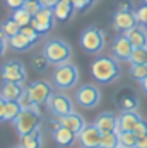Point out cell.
Listing matches in <instances>:
<instances>
[{"instance_id": "28", "label": "cell", "mask_w": 147, "mask_h": 148, "mask_svg": "<svg viewBox=\"0 0 147 148\" xmlns=\"http://www.w3.org/2000/svg\"><path fill=\"white\" fill-rule=\"evenodd\" d=\"M137 138H139V136L133 133V131H120V133H118L120 147H125V148H135Z\"/></svg>"}, {"instance_id": "34", "label": "cell", "mask_w": 147, "mask_h": 148, "mask_svg": "<svg viewBox=\"0 0 147 148\" xmlns=\"http://www.w3.org/2000/svg\"><path fill=\"white\" fill-rule=\"evenodd\" d=\"M133 12H135V17H137V21H139V24L147 26V3L140 5V7H139V9H135Z\"/></svg>"}, {"instance_id": "24", "label": "cell", "mask_w": 147, "mask_h": 148, "mask_svg": "<svg viewBox=\"0 0 147 148\" xmlns=\"http://www.w3.org/2000/svg\"><path fill=\"white\" fill-rule=\"evenodd\" d=\"M22 107L19 101H7L5 102V109H3V121H14L19 114H21Z\"/></svg>"}, {"instance_id": "12", "label": "cell", "mask_w": 147, "mask_h": 148, "mask_svg": "<svg viewBox=\"0 0 147 148\" xmlns=\"http://www.w3.org/2000/svg\"><path fill=\"white\" fill-rule=\"evenodd\" d=\"M135 24H139V21H137L133 10H116L113 14V27L116 31L125 32L130 27H133Z\"/></svg>"}, {"instance_id": "42", "label": "cell", "mask_w": 147, "mask_h": 148, "mask_svg": "<svg viewBox=\"0 0 147 148\" xmlns=\"http://www.w3.org/2000/svg\"><path fill=\"white\" fill-rule=\"evenodd\" d=\"M5 102H7V101L0 95V121H3V109H5Z\"/></svg>"}, {"instance_id": "18", "label": "cell", "mask_w": 147, "mask_h": 148, "mask_svg": "<svg viewBox=\"0 0 147 148\" xmlns=\"http://www.w3.org/2000/svg\"><path fill=\"white\" fill-rule=\"evenodd\" d=\"M139 121H140V118H139V114L135 111H121V114L118 116L116 133H120V131H133V128L137 126Z\"/></svg>"}, {"instance_id": "30", "label": "cell", "mask_w": 147, "mask_h": 148, "mask_svg": "<svg viewBox=\"0 0 147 148\" xmlns=\"http://www.w3.org/2000/svg\"><path fill=\"white\" fill-rule=\"evenodd\" d=\"M130 77L137 82H142L147 77V65H132L130 68Z\"/></svg>"}, {"instance_id": "32", "label": "cell", "mask_w": 147, "mask_h": 148, "mask_svg": "<svg viewBox=\"0 0 147 148\" xmlns=\"http://www.w3.org/2000/svg\"><path fill=\"white\" fill-rule=\"evenodd\" d=\"M21 32H22L24 36H28L31 41H33V43H36V41H38V39L41 38V34H40L38 31L34 29V27H33L31 24H29V26H24V27H21Z\"/></svg>"}, {"instance_id": "5", "label": "cell", "mask_w": 147, "mask_h": 148, "mask_svg": "<svg viewBox=\"0 0 147 148\" xmlns=\"http://www.w3.org/2000/svg\"><path fill=\"white\" fill-rule=\"evenodd\" d=\"M12 123H14L15 133L19 136H22V134H28L31 131H34V130H40V126H41V114L33 112L31 109H22L21 114Z\"/></svg>"}, {"instance_id": "13", "label": "cell", "mask_w": 147, "mask_h": 148, "mask_svg": "<svg viewBox=\"0 0 147 148\" xmlns=\"http://www.w3.org/2000/svg\"><path fill=\"white\" fill-rule=\"evenodd\" d=\"M115 99H116V106L121 111H135L139 107V97L132 89H127V87L120 89Z\"/></svg>"}, {"instance_id": "41", "label": "cell", "mask_w": 147, "mask_h": 148, "mask_svg": "<svg viewBox=\"0 0 147 148\" xmlns=\"http://www.w3.org/2000/svg\"><path fill=\"white\" fill-rule=\"evenodd\" d=\"M40 2H41V5H43V7H51V9H53V7L57 5V2H58V0H40Z\"/></svg>"}, {"instance_id": "6", "label": "cell", "mask_w": 147, "mask_h": 148, "mask_svg": "<svg viewBox=\"0 0 147 148\" xmlns=\"http://www.w3.org/2000/svg\"><path fill=\"white\" fill-rule=\"evenodd\" d=\"M75 102L84 109H94L101 102V92L96 85H80L75 92Z\"/></svg>"}, {"instance_id": "8", "label": "cell", "mask_w": 147, "mask_h": 148, "mask_svg": "<svg viewBox=\"0 0 147 148\" xmlns=\"http://www.w3.org/2000/svg\"><path fill=\"white\" fill-rule=\"evenodd\" d=\"M46 106H48V109L51 111V114L55 118H62V116H67V114L74 112V102L70 101V97L65 95V94H60V92L51 94Z\"/></svg>"}, {"instance_id": "31", "label": "cell", "mask_w": 147, "mask_h": 148, "mask_svg": "<svg viewBox=\"0 0 147 148\" xmlns=\"http://www.w3.org/2000/svg\"><path fill=\"white\" fill-rule=\"evenodd\" d=\"M31 65H33V68H34V70L43 72L44 68L50 65V61H48V58H46L44 55H38V56H33V60H31Z\"/></svg>"}, {"instance_id": "16", "label": "cell", "mask_w": 147, "mask_h": 148, "mask_svg": "<svg viewBox=\"0 0 147 148\" xmlns=\"http://www.w3.org/2000/svg\"><path fill=\"white\" fill-rule=\"evenodd\" d=\"M94 126L101 131V133H108V131H116L118 128V118L111 112H101L98 118L94 119Z\"/></svg>"}, {"instance_id": "45", "label": "cell", "mask_w": 147, "mask_h": 148, "mask_svg": "<svg viewBox=\"0 0 147 148\" xmlns=\"http://www.w3.org/2000/svg\"><path fill=\"white\" fill-rule=\"evenodd\" d=\"M0 38H7V36H5V32H3V27H2V24H0Z\"/></svg>"}, {"instance_id": "22", "label": "cell", "mask_w": 147, "mask_h": 148, "mask_svg": "<svg viewBox=\"0 0 147 148\" xmlns=\"http://www.w3.org/2000/svg\"><path fill=\"white\" fill-rule=\"evenodd\" d=\"M19 145L24 148H41V145H43V134H41L40 130H34V131H31L28 134H22Z\"/></svg>"}, {"instance_id": "43", "label": "cell", "mask_w": 147, "mask_h": 148, "mask_svg": "<svg viewBox=\"0 0 147 148\" xmlns=\"http://www.w3.org/2000/svg\"><path fill=\"white\" fill-rule=\"evenodd\" d=\"M9 41H5V38H0V56L5 53V46H7Z\"/></svg>"}, {"instance_id": "33", "label": "cell", "mask_w": 147, "mask_h": 148, "mask_svg": "<svg viewBox=\"0 0 147 148\" xmlns=\"http://www.w3.org/2000/svg\"><path fill=\"white\" fill-rule=\"evenodd\" d=\"M41 7H43V5H41V2H40V0H26V2H24V5H22V9H26L31 15H34L40 9H41Z\"/></svg>"}, {"instance_id": "26", "label": "cell", "mask_w": 147, "mask_h": 148, "mask_svg": "<svg viewBox=\"0 0 147 148\" xmlns=\"http://www.w3.org/2000/svg\"><path fill=\"white\" fill-rule=\"evenodd\" d=\"M128 61H130V65H147V46L133 48Z\"/></svg>"}, {"instance_id": "47", "label": "cell", "mask_w": 147, "mask_h": 148, "mask_svg": "<svg viewBox=\"0 0 147 148\" xmlns=\"http://www.w3.org/2000/svg\"><path fill=\"white\" fill-rule=\"evenodd\" d=\"M144 3H147V0H144Z\"/></svg>"}, {"instance_id": "9", "label": "cell", "mask_w": 147, "mask_h": 148, "mask_svg": "<svg viewBox=\"0 0 147 148\" xmlns=\"http://www.w3.org/2000/svg\"><path fill=\"white\" fill-rule=\"evenodd\" d=\"M0 75L3 80L7 82H17V84H24L26 82V70H24V65L17 60H10L7 61L5 65H2L0 68Z\"/></svg>"}, {"instance_id": "27", "label": "cell", "mask_w": 147, "mask_h": 148, "mask_svg": "<svg viewBox=\"0 0 147 148\" xmlns=\"http://www.w3.org/2000/svg\"><path fill=\"white\" fill-rule=\"evenodd\" d=\"M12 19H14L15 22L21 26V27H24V26H29L31 24V19H33V15L26 10V9H15V10H12V15H10Z\"/></svg>"}, {"instance_id": "21", "label": "cell", "mask_w": 147, "mask_h": 148, "mask_svg": "<svg viewBox=\"0 0 147 148\" xmlns=\"http://www.w3.org/2000/svg\"><path fill=\"white\" fill-rule=\"evenodd\" d=\"M75 138H77V134L70 131L69 128H65V126H58L53 131V140H55V143L58 147H70Z\"/></svg>"}, {"instance_id": "40", "label": "cell", "mask_w": 147, "mask_h": 148, "mask_svg": "<svg viewBox=\"0 0 147 148\" xmlns=\"http://www.w3.org/2000/svg\"><path fill=\"white\" fill-rule=\"evenodd\" d=\"M116 10H132V3L127 2V0H123V2H120V5L116 7Z\"/></svg>"}, {"instance_id": "48", "label": "cell", "mask_w": 147, "mask_h": 148, "mask_svg": "<svg viewBox=\"0 0 147 148\" xmlns=\"http://www.w3.org/2000/svg\"><path fill=\"white\" fill-rule=\"evenodd\" d=\"M118 148H125V147H118Z\"/></svg>"}, {"instance_id": "46", "label": "cell", "mask_w": 147, "mask_h": 148, "mask_svg": "<svg viewBox=\"0 0 147 148\" xmlns=\"http://www.w3.org/2000/svg\"><path fill=\"white\" fill-rule=\"evenodd\" d=\"M12 148H24V147H21V145H17V147H12Z\"/></svg>"}, {"instance_id": "23", "label": "cell", "mask_w": 147, "mask_h": 148, "mask_svg": "<svg viewBox=\"0 0 147 148\" xmlns=\"http://www.w3.org/2000/svg\"><path fill=\"white\" fill-rule=\"evenodd\" d=\"M9 45L12 46L15 51H26V49H29L34 43L31 41L28 36H24L22 32H17L15 36H10V38H9Z\"/></svg>"}, {"instance_id": "1", "label": "cell", "mask_w": 147, "mask_h": 148, "mask_svg": "<svg viewBox=\"0 0 147 148\" xmlns=\"http://www.w3.org/2000/svg\"><path fill=\"white\" fill-rule=\"evenodd\" d=\"M91 75L94 77V80H98L101 84H111L120 77V65L113 58L99 56L91 65Z\"/></svg>"}, {"instance_id": "15", "label": "cell", "mask_w": 147, "mask_h": 148, "mask_svg": "<svg viewBox=\"0 0 147 148\" xmlns=\"http://www.w3.org/2000/svg\"><path fill=\"white\" fill-rule=\"evenodd\" d=\"M128 41L133 45V48H139V46H147V27L144 24H135L133 27H130L128 31L123 32Z\"/></svg>"}, {"instance_id": "19", "label": "cell", "mask_w": 147, "mask_h": 148, "mask_svg": "<svg viewBox=\"0 0 147 148\" xmlns=\"http://www.w3.org/2000/svg\"><path fill=\"white\" fill-rule=\"evenodd\" d=\"M58 121H60L62 126L69 128V130L74 131L75 134H79L84 130V126H86L84 118H82L80 114H77V112H70V114H67V116H62V118H58Z\"/></svg>"}, {"instance_id": "20", "label": "cell", "mask_w": 147, "mask_h": 148, "mask_svg": "<svg viewBox=\"0 0 147 148\" xmlns=\"http://www.w3.org/2000/svg\"><path fill=\"white\" fill-rule=\"evenodd\" d=\"M74 10H75V7H74L72 0H58V2H57V5L53 7L55 17H57V21H60V22L69 21V19L72 17Z\"/></svg>"}, {"instance_id": "44", "label": "cell", "mask_w": 147, "mask_h": 148, "mask_svg": "<svg viewBox=\"0 0 147 148\" xmlns=\"http://www.w3.org/2000/svg\"><path fill=\"white\" fill-rule=\"evenodd\" d=\"M140 85H142V92H144V94L147 95V77L144 78V80H142V82H140Z\"/></svg>"}, {"instance_id": "29", "label": "cell", "mask_w": 147, "mask_h": 148, "mask_svg": "<svg viewBox=\"0 0 147 148\" xmlns=\"http://www.w3.org/2000/svg\"><path fill=\"white\" fill-rule=\"evenodd\" d=\"M2 27H3V32H5V36H7V38L15 36L17 32H21V26L15 22L12 17H10V19H7L5 22H2Z\"/></svg>"}, {"instance_id": "35", "label": "cell", "mask_w": 147, "mask_h": 148, "mask_svg": "<svg viewBox=\"0 0 147 148\" xmlns=\"http://www.w3.org/2000/svg\"><path fill=\"white\" fill-rule=\"evenodd\" d=\"M72 3L75 7V10H86L94 3V0H72Z\"/></svg>"}, {"instance_id": "4", "label": "cell", "mask_w": 147, "mask_h": 148, "mask_svg": "<svg viewBox=\"0 0 147 148\" xmlns=\"http://www.w3.org/2000/svg\"><path fill=\"white\" fill-rule=\"evenodd\" d=\"M79 43H80V48L84 51H87L91 55H96L99 53L104 48V34L103 31L96 26H91L87 29L82 31L80 38H79Z\"/></svg>"}, {"instance_id": "11", "label": "cell", "mask_w": 147, "mask_h": 148, "mask_svg": "<svg viewBox=\"0 0 147 148\" xmlns=\"http://www.w3.org/2000/svg\"><path fill=\"white\" fill-rule=\"evenodd\" d=\"M79 143L82 148H99V141H101V131L92 124H86L84 130L77 134Z\"/></svg>"}, {"instance_id": "49", "label": "cell", "mask_w": 147, "mask_h": 148, "mask_svg": "<svg viewBox=\"0 0 147 148\" xmlns=\"http://www.w3.org/2000/svg\"><path fill=\"white\" fill-rule=\"evenodd\" d=\"M146 27H147V26H146Z\"/></svg>"}, {"instance_id": "10", "label": "cell", "mask_w": 147, "mask_h": 148, "mask_svg": "<svg viewBox=\"0 0 147 148\" xmlns=\"http://www.w3.org/2000/svg\"><path fill=\"white\" fill-rule=\"evenodd\" d=\"M28 92H29L31 101H33V102H38V104H46L48 99L51 97V94H53L51 85H50L46 80L33 82L29 87H28Z\"/></svg>"}, {"instance_id": "7", "label": "cell", "mask_w": 147, "mask_h": 148, "mask_svg": "<svg viewBox=\"0 0 147 148\" xmlns=\"http://www.w3.org/2000/svg\"><path fill=\"white\" fill-rule=\"evenodd\" d=\"M55 12L51 7H41L36 14L33 15L31 19V26L38 31L40 34H46L53 29V24H55Z\"/></svg>"}, {"instance_id": "2", "label": "cell", "mask_w": 147, "mask_h": 148, "mask_svg": "<svg viewBox=\"0 0 147 148\" xmlns=\"http://www.w3.org/2000/svg\"><path fill=\"white\" fill-rule=\"evenodd\" d=\"M51 80H53V84H55L57 89L69 90L77 84V80H79V70H77L75 65L69 63V61L62 63V65H57V68L53 70V75H51Z\"/></svg>"}, {"instance_id": "36", "label": "cell", "mask_w": 147, "mask_h": 148, "mask_svg": "<svg viewBox=\"0 0 147 148\" xmlns=\"http://www.w3.org/2000/svg\"><path fill=\"white\" fill-rule=\"evenodd\" d=\"M133 133L137 134V136H144V134H147V121L146 119H140V121L137 123V126L133 128Z\"/></svg>"}, {"instance_id": "14", "label": "cell", "mask_w": 147, "mask_h": 148, "mask_svg": "<svg viewBox=\"0 0 147 148\" xmlns=\"http://www.w3.org/2000/svg\"><path fill=\"white\" fill-rule=\"evenodd\" d=\"M132 51H133V45L128 41V38H127L125 34L118 36L116 39L113 41V53H115V56H116L118 60H125V61H128L130 55H132Z\"/></svg>"}, {"instance_id": "38", "label": "cell", "mask_w": 147, "mask_h": 148, "mask_svg": "<svg viewBox=\"0 0 147 148\" xmlns=\"http://www.w3.org/2000/svg\"><path fill=\"white\" fill-rule=\"evenodd\" d=\"M3 2H5V5H7L9 9L15 10V9H21V7L24 5V2H26V0H3Z\"/></svg>"}, {"instance_id": "25", "label": "cell", "mask_w": 147, "mask_h": 148, "mask_svg": "<svg viewBox=\"0 0 147 148\" xmlns=\"http://www.w3.org/2000/svg\"><path fill=\"white\" fill-rule=\"evenodd\" d=\"M118 147H120V140H118V133L116 131L101 133L99 148H118Z\"/></svg>"}, {"instance_id": "37", "label": "cell", "mask_w": 147, "mask_h": 148, "mask_svg": "<svg viewBox=\"0 0 147 148\" xmlns=\"http://www.w3.org/2000/svg\"><path fill=\"white\" fill-rule=\"evenodd\" d=\"M19 104H21V107H22V109H29L31 106H33V101H31V97H29V92H28V89L24 90V94L21 95Z\"/></svg>"}, {"instance_id": "17", "label": "cell", "mask_w": 147, "mask_h": 148, "mask_svg": "<svg viewBox=\"0 0 147 148\" xmlns=\"http://www.w3.org/2000/svg\"><path fill=\"white\" fill-rule=\"evenodd\" d=\"M22 94H24V87H22V84H17V82L3 80V84L0 87V95L5 101H19Z\"/></svg>"}, {"instance_id": "39", "label": "cell", "mask_w": 147, "mask_h": 148, "mask_svg": "<svg viewBox=\"0 0 147 148\" xmlns=\"http://www.w3.org/2000/svg\"><path fill=\"white\" fill-rule=\"evenodd\" d=\"M135 148H147V134L137 138V145H135Z\"/></svg>"}, {"instance_id": "3", "label": "cell", "mask_w": 147, "mask_h": 148, "mask_svg": "<svg viewBox=\"0 0 147 148\" xmlns=\"http://www.w3.org/2000/svg\"><path fill=\"white\" fill-rule=\"evenodd\" d=\"M43 55L48 58L50 63L53 65H62L67 63L72 56V49L62 39H50L43 48Z\"/></svg>"}]
</instances>
